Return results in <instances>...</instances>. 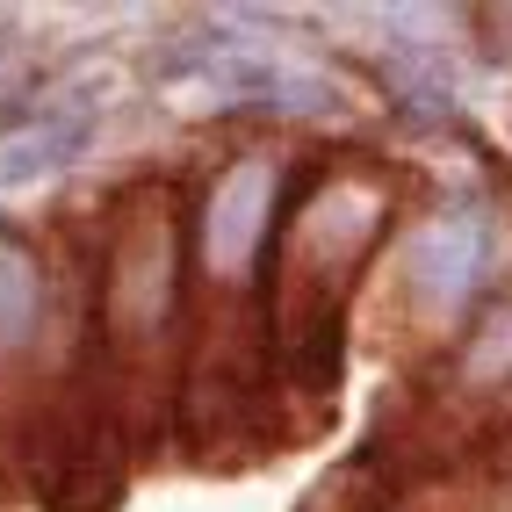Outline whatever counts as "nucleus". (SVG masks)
I'll return each instance as SVG.
<instances>
[{
  "mask_svg": "<svg viewBox=\"0 0 512 512\" xmlns=\"http://www.w3.org/2000/svg\"><path fill=\"white\" fill-rule=\"evenodd\" d=\"M484 267H491V217L476 210V202H448L440 217L419 224V238H412V289L433 303L440 318L469 311Z\"/></svg>",
  "mask_w": 512,
  "mask_h": 512,
  "instance_id": "nucleus-4",
  "label": "nucleus"
},
{
  "mask_svg": "<svg viewBox=\"0 0 512 512\" xmlns=\"http://www.w3.org/2000/svg\"><path fill=\"white\" fill-rule=\"evenodd\" d=\"M87 145H94V123H87V116L29 123V130H15V138H0V188L51 181V174H65V166H73Z\"/></svg>",
  "mask_w": 512,
  "mask_h": 512,
  "instance_id": "nucleus-5",
  "label": "nucleus"
},
{
  "mask_svg": "<svg viewBox=\"0 0 512 512\" xmlns=\"http://www.w3.org/2000/svg\"><path fill=\"white\" fill-rule=\"evenodd\" d=\"M275 195H282V174H275V159H267V152L231 159L224 174L210 181V195H202V217H195V260H202V275L246 282L253 267H267Z\"/></svg>",
  "mask_w": 512,
  "mask_h": 512,
  "instance_id": "nucleus-3",
  "label": "nucleus"
},
{
  "mask_svg": "<svg viewBox=\"0 0 512 512\" xmlns=\"http://www.w3.org/2000/svg\"><path fill=\"white\" fill-rule=\"evenodd\" d=\"M37 318H44V275H37V260H29V246L0 238V354L29 347Z\"/></svg>",
  "mask_w": 512,
  "mask_h": 512,
  "instance_id": "nucleus-6",
  "label": "nucleus"
},
{
  "mask_svg": "<svg viewBox=\"0 0 512 512\" xmlns=\"http://www.w3.org/2000/svg\"><path fill=\"white\" fill-rule=\"evenodd\" d=\"M174 296H181V231H174V210L152 195L145 210H130L116 253H109L101 325L116 332V347H145L174 318Z\"/></svg>",
  "mask_w": 512,
  "mask_h": 512,
  "instance_id": "nucleus-2",
  "label": "nucleus"
},
{
  "mask_svg": "<svg viewBox=\"0 0 512 512\" xmlns=\"http://www.w3.org/2000/svg\"><path fill=\"white\" fill-rule=\"evenodd\" d=\"M455 375L469 390H505L512 383V303H491L484 325L469 332V347L455 354Z\"/></svg>",
  "mask_w": 512,
  "mask_h": 512,
  "instance_id": "nucleus-7",
  "label": "nucleus"
},
{
  "mask_svg": "<svg viewBox=\"0 0 512 512\" xmlns=\"http://www.w3.org/2000/svg\"><path fill=\"white\" fill-rule=\"evenodd\" d=\"M383 231V195L375 188H318L303 210L289 217L282 253H267V332L275 354L303 390L318 383L332 397L339 383V332H347V289L368 260V238Z\"/></svg>",
  "mask_w": 512,
  "mask_h": 512,
  "instance_id": "nucleus-1",
  "label": "nucleus"
}]
</instances>
